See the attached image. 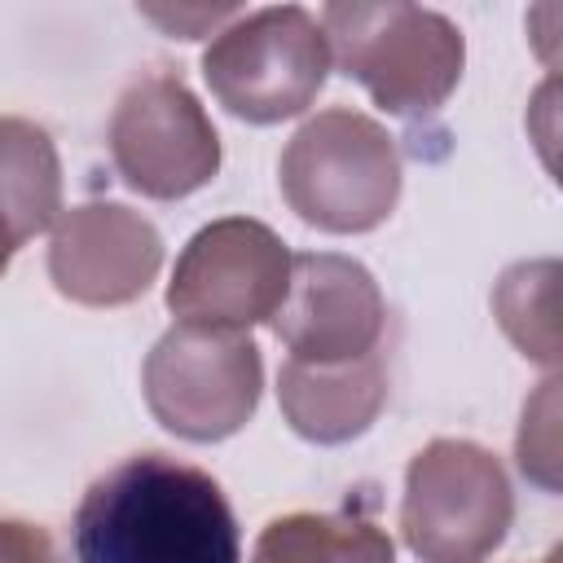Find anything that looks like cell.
<instances>
[{
	"mask_svg": "<svg viewBox=\"0 0 563 563\" xmlns=\"http://www.w3.org/2000/svg\"><path fill=\"white\" fill-rule=\"evenodd\" d=\"M79 563H238L242 537L220 484L167 453H136L92 479L75 510Z\"/></svg>",
	"mask_w": 563,
	"mask_h": 563,
	"instance_id": "6da1fadb",
	"label": "cell"
},
{
	"mask_svg": "<svg viewBox=\"0 0 563 563\" xmlns=\"http://www.w3.org/2000/svg\"><path fill=\"white\" fill-rule=\"evenodd\" d=\"M317 22L325 31L330 62H339L343 75L356 79L387 114H431L462 79L466 40L435 9L400 0H347L325 4Z\"/></svg>",
	"mask_w": 563,
	"mask_h": 563,
	"instance_id": "7a4b0ae2",
	"label": "cell"
},
{
	"mask_svg": "<svg viewBox=\"0 0 563 563\" xmlns=\"http://www.w3.org/2000/svg\"><path fill=\"white\" fill-rule=\"evenodd\" d=\"M277 180L303 224L321 233H369L400 198V154L378 119L334 106L290 136Z\"/></svg>",
	"mask_w": 563,
	"mask_h": 563,
	"instance_id": "3957f363",
	"label": "cell"
},
{
	"mask_svg": "<svg viewBox=\"0 0 563 563\" xmlns=\"http://www.w3.org/2000/svg\"><path fill=\"white\" fill-rule=\"evenodd\" d=\"M510 519V479L484 444L440 435L413 453L400 497V537L422 563H484L506 541Z\"/></svg>",
	"mask_w": 563,
	"mask_h": 563,
	"instance_id": "277c9868",
	"label": "cell"
},
{
	"mask_svg": "<svg viewBox=\"0 0 563 563\" xmlns=\"http://www.w3.org/2000/svg\"><path fill=\"white\" fill-rule=\"evenodd\" d=\"M330 75L321 22L299 4L238 13L202 53L211 97L246 123H282L303 114Z\"/></svg>",
	"mask_w": 563,
	"mask_h": 563,
	"instance_id": "5b68a950",
	"label": "cell"
},
{
	"mask_svg": "<svg viewBox=\"0 0 563 563\" xmlns=\"http://www.w3.org/2000/svg\"><path fill=\"white\" fill-rule=\"evenodd\" d=\"M150 413L180 440L211 444L242 431L260 405L264 361L246 330L176 321L141 369Z\"/></svg>",
	"mask_w": 563,
	"mask_h": 563,
	"instance_id": "8992f818",
	"label": "cell"
},
{
	"mask_svg": "<svg viewBox=\"0 0 563 563\" xmlns=\"http://www.w3.org/2000/svg\"><path fill=\"white\" fill-rule=\"evenodd\" d=\"M290 286V251L286 242L246 216H224L202 224L176 260L167 282V308L176 321L216 325V330H251L255 321H273Z\"/></svg>",
	"mask_w": 563,
	"mask_h": 563,
	"instance_id": "52a82bcc",
	"label": "cell"
},
{
	"mask_svg": "<svg viewBox=\"0 0 563 563\" xmlns=\"http://www.w3.org/2000/svg\"><path fill=\"white\" fill-rule=\"evenodd\" d=\"M110 158L141 198H189L220 172V136L198 97L167 70L123 88L110 119Z\"/></svg>",
	"mask_w": 563,
	"mask_h": 563,
	"instance_id": "ba28073f",
	"label": "cell"
},
{
	"mask_svg": "<svg viewBox=\"0 0 563 563\" xmlns=\"http://www.w3.org/2000/svg\"><path fill=\"white\" fill-rule=\"evenodd\" d=\"M290 361H356L378 352L387 303L365 264L334 251L290 255V286L273 312Z\"/></svg>",
	"mask_w": 563,
	"mask_h": 563,
	"instance_id": "9c48e42d",
	"label": "cell"
},
{
	"mask_svg": "<svg viewBox=\"0 0 563 563\" xmlns=\"http://www.w3.org/2000/svg\"><path fill=\"white\" fill-rule=\"evenodd\" d=\"M163 268L158 229L123 202H79L57 216L48 242L53 286L84 308H123Z\"/></svg>",
	"mask_w": 563,
	"mask_h": 563,
	"instance_id": "30bf717a",
	"label": "cell"
},
{
	"mask_svg": "<svg viewBox=\"0 0 563 563\" xmlns=\"http://www.w3.org/2000/svg\"><path fill=\"white\" fill-rule=\"evenodd\" d=\"M277 400L295 435L312 444L356 440L387 405L383 352L356 361H286L277 374Z\"/></svg>",
	"mask_w": 563,
	"mask_h": 563,
	"instance_id": "8fae6325",
	"label": "cell"
},
{
	"mask_svg": "<svg viewBox=\"0 0 563 563\" xmlns=\"http://www.w3.org/2000/svg\"><path fill=\"white\" fill-rule=\"evenodd\" d=\"M0 211L18 242H31L62 216L57 150L40 123L18 114H0Z\"/></svg>",
	"mask_w": 563,
	"mask_h": 563,
	"instance_id": "7c38bea8",
	"label": "cell"
},
{
	"mask_svg": "<svg viewBox=\"0 0 563 563\" xmlns=\"http://www.w3.org/2000/svg\"><path fill=\"white\" fill-rule=\"evenodd\" d=\"M251 563H396V554L391 537L361 515L295 510L260 532Z\"/></svg>",
	"mask_w": 563,
	"mask_h": 563,
	"instance_id": "4fadbf2b",
	"label": "cell"
},
{
	"mask_svg": "<svg viewBox=\"0 0 563 563\" xmlns=\"http://www.w3.org/2000/svg\"><path fill=\"white\" fill-rule=\"evenodd\" d=\"M554 282H559L554 260H523V264H510L493 290V312H497L501 330L510 334V343L550 369L559 365Z\"/></svg>",
	"mask_w": 563,
	"mask_h": 563,
	"instance_id": "5bb4252c",
	"label": "cell"
},
{
	"mask_svg": "<svg viewBox=\"0 0 563 563\" xmlns=\"http://www.w3.org/2000/svg\"><path fill=\"white\" fill-rule=\"evenodd\" d=\"M519 466L532 484H541L545 493L559 488V383L545 378L541 391L523 405V422H519Z\"/></svg>",
	"mask_w": 563,
	"mask_h": 563,
	"instance_id": "9a60e30c",
	"label": "cell"
},
{
	"mask_svg": "<svg viewBox=\"0 0 563 563\" xmlns=\"http://www.w3.org/2000/svg\"><path fill=\"white\" fill-rule=\"evenodd\" d=\"M0 563H62V554L40 523L0 519Z\"/></svg>",
	"mask_w": 563,
	"mask_h": 563,
	"instance_id": "2e32d148",
	"label": "cell"
},
{
	"mask_svg": "<svg viewBox=\"0 0 563 563\" xmlns=\"http://www.w3.org/2000/svg\"><path fill=\"white\" fill-rule=\"evenodd\" d=\"M141 18L158 22L167 35H180V40H198V35H207L211 26H220V22H233V18H238V9H185V4H176V9H163V4H141Z\"/></svg>",
	"mask_w": 563,
	"mask_h": 563,
	"instance_id": "e0dca14e",
	"label": "cell"
},
{
	"mask_svg": "<svg viewBox=\"0 0 563 563\" xmlns=\"http://www.w3.org/2000/svg\"><path fill=\"white\" fill-rule=\"evenodd\" d=\"M22 242H18V233H13V224L4 220V211H0V277H4V268H9V260H13V251H18Z\"/></svg>",
	"mask_w": 563,
	"mask_h": 563,
	"instance_id": "ac0fdd59",
	"label": "cell"
},
{
	"mask_svg": "<svg viewBox=\"0 0 563 563\" xmlns=\"http://www.w3.org/2000/svg\"><path fill=\"white\" fill-rule=\"evenodd\" d=\"M541 563H559V559H554V554H550V559H541Z\"/></svg>",
	"mask_w": 563,
	"mask_h": 563,
	"instance_id": "d6986e66",
	"label": "cell"
}]
</instances>
